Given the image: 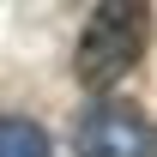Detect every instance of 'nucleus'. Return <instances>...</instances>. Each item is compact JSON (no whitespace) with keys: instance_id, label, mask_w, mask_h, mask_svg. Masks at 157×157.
<instances>
[{"instance_id":"nucleus-2","label":"nucleus","mask_w":157,"mask_h":157,"mask_svg":"<svg viewBox=\"0 0 157 157\" xmlns=\"http://www.w3.org/2000/svg\"><path fill=\"white\" fill-rule=\"evenodd\" d=\"M78 157H157V127L139 103H91L73 127Z\"/></svg>"},{"instance_id":"nucleus-3","label":"nucleus","mask_w":157,"mask_h":157,"mask_svg":"<svg viewBox=\"0 0 157 157\" xmlns=\"http://www.w3.org/2000/svg\"><path fill=\"white\" fill-rule=\"evenodd\" d=\"M0 157H55L48 133L24 115H0Z\"/></svg>"},{"instance_id":"nucleus-1","label":"nucleus","mask_w":157,"mask_h":157,"mask_svg":"<svg viewBox=\"0 0 157 157\" xmlns=\"http://www.w3.org/2000/svg\"><path fill=\"white\" fill-rule=\"evenodd\" d=\"M151 42V6H133V0H103L91 6V18L78 30V48H73V78L85 91H115L121 78L139 67Z\"/></svg>"}]
</instances>
